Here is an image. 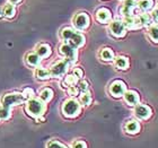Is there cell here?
Masks as SVG:
<instances>
[{
  "instance_id": "6da1fadb",
  "label": "cell",
  "mask_w": 158,
  "mask_h": 148,
  "mask_svg": "<svg viewBox=\"0 0 158 148\" xmlns=\"http://www.w3.org/2000/svg\"><path fill=\"white\" fill-rule=\"evenodd\" d=\"M60 35H61V39L64 41V43H68V44H70V45L76 48V49L84 46V44L86 42L84 34L80 33L79 31L73 28V27H64V28H62Z\"/></svg>"
},
{
  "instance_id": "7a4b0ae2",
  "label": "cell",
  "mask_w": 158,
  "mask_h": 148,
  "mask_svg": "<svg viewBox=\"0 0 158 148\" xmlns=\"http://www.w3.org/2000/svg\"><path fill=\"white\" fill-rule=\"evenodd\" d=\"M46 111V103H44L40 97H33L27 101L25 105V112L34 119L43 116Z\"/></svg>"
},
{
  "instance_id": "3957f363",
  "label": "cell",
  "mask_w": 158,
  "mask_h": 148,
  "mask_svg": "<svg viewBox=\"0 0 158 148\" xmlns=\"http://www.w3.org/2000/svg\"><path fill=\"white\" fill-rule=\"evenodd\" d=\"M61 112L64 118L75 119L81 113V105H80L79 101L71 97L63 102L62 106H61Z\"/></svg>"
},
{
  "instance_id": "277c9868",
  "label": "cell",
  "mask_w": 158,
  "mask_h": 148,
  "mask_svg": "<svg viewBox=\"0 0 158 148\" xmlns=\"http://www.w3.org/2000/svg\"><path fill=\"white\" fill-rule=\"evenodd\" d=\"M26 99H24L22 93H8L5 94L1 99V106L6 109H11L15 105H20L23 104Z\"/></svg>"
},
{
  "instance_id": "5b68a950",
  "label": "cell",
  "mask_w": 158,
  "mask_h": 148,
  "mask_svg": "<svg viewBox=\"0 0 158 148\" xmlns=\"http://www.w3.org/2000/svg\"><path fill=\"white\" fill-rule=\"evenodd\" d=\"M59 52L70 63V66L73 65L78 59V51H77V49L71 46L70 44H68V43H63V44H61L59 46Z\"/></svg>"
},
{
  "instance_id": "8992f818",
  "label": "cell",
  "mask_w": 158,
  "mask_h": 148,
  "mask_svg": "<svg viewBox=\"0 0 158 148\" xmlns=\"http://www.w3.org/2000/svg\"><path fill=\"white\" fill-rule=\"evenodd\" d=\"M69 66H70V63L68 62L66 59L59 60V61H56V62L49 69L50 75H51V77H53V78H61L62 76L66 75Z\"/></svg>"
},
{
  "instance_id": "52a82bcc",
  "label": "cell",
  "mask_w": 158,
  "mask_h": 148,
  "mask_svg": "<svg viewBox=\"0 0 158 148\" xmlns=\"http://www.w3.org/2000/svg\"><path fill=\"white\" fill-rule=\"evenodd\" d=\"M109 31L113 36L118 37V39L124 37L125 34H127V28H125L124 24H123L122 20H118V19L113 20V22L110 23Z\"/></svg>"
},
{
  "instance_id": "ba28073f",
  "label": "cell",
  "mask_w": 158,
  "mask_h": 148,
  "mask_svg": "<svg viewBox=\"0 0 158 148\" xmlns=\"http://www.w3.org/2000/svg\"><path fill=\"white\" fill-rule=\"evenodd\" d=\"M73 26L76 27L78 31H85L88 28L90 24V18L86 13H79L73 17Z\"/></svg>"
},
{
  "instance_id": "9c48e42d",
  "label": "cell",
  "mask_w": 158,
  "mask_h": 148,
  "mask_svg": "<svg viewBox=\"0 0 158 148\" xmlns=\"http://www.w3.org/2000/svg\"><path fill=\"white\" fill-rule=\"evenodd\" d=\"M110 94L115 97V99H120L122 96L124 95V93L127 92V85H125L124 82L122 80H114V82L110 85Z\"/></svg>"
},
{
  "instance_id": "30bf717a",
  "label": "cell",
  "mask_w": 158,
  "mask_h": 148,
  "mask_svg": "<svg viewBox=\"0 0 158 148\" xmlns=\"http://www.w3.org/2000/svg\"><path fill=\"white\" fill-rule=\"evenodd\" d=\"M133 113L135 118H138L139 120H148L152 115V110L147 104H138L135 106Z\"/></svg>"
},
{
  "instance_id": "8fae6325",
  "label": "cell",
  "mask_w": 158,
  "mask_h": 148,
  "mask_svg": "<svg viewBox=\"0 0 158 148\" xmlns=\"http://www.w3.org/2000/svg\"><path fill=\"white\" fill-rule=\"evenodd\" d=\"M137 3H138L137 0H123L120 7V14L123 16V18L133 16V10L137 7Z\"/></svg>"
},
{
  "instance_id": "7c38bea8",
  "label": "cell",
  "mask_w": 158,
  "mask_h": 148,
  "mask_svg": "<svg viewBox=\"0 0 158 148\" xmlns=\"http://www.w3.org/2000/svg\"><path fill=\"white\" fill-rule=\"evenodd\" d=\"M96 20L99 22L101 24H107L111 23V19H112V14H111V10L105 8V7H102L99 8L97 11H96Z\"/></svg>"
},
{
  "instance_id": "4fadbf2b",
  "label": "cell",
  "mask_w": 158,
  "mask_h": 148,
  "mask_svg": "<svg viewBox=\"0 0 158 148\" xmlns=\"http://www.w3.org/2000/svg\"><path fill=\"white\" fill-rule=\"evenodd\" d=\"M124 102L128 104L129 106H135L138 105L140 102V96L135 91H127L123 95Z\"/></svg>"
},
{
  "instance_id": "5bb4252c",
  "label": "cell",
  "mask_w": 158,
  "mask_h": 148,
  "mask_svg": "<svg viewBox=\"0 0 158 148\" xmlns=\"http://www.w3.org/2000/svg\"><path fill=\"white\" fill-rule=\"evenodd\" d=\"M140 123L137 120H129L124 125V131L128 135H137L140 131Z\"/></svg>"
},
{
  "instance_id": "9a60e30c",
  "label": "cell",
  "mask_w": 158,
  "mask_h": 148,
  "mask_svg": "<svg viewBox=\"0 0 158 148\" xmlns=\"http://www.w3.org/2000/svg\"><path fill=\"white\" fill-rule=\"evenodd\" d=\"M122 22L124 24L125 28H128V30H137V28H140V27H141L138 16L125 17V18H123Z\"/></svg>"
},
{
  "instance_id": "2e32d148",
  "label": "cell",
  "mask_w": 158,
  "mask_h": 148,
  "mask_svg": "<svg viewBox=\"0 0 158 148\" xmlns=\"http://www.w3.org/2000/svg\"><path fill=\"white\" fill-rule=\"evenodd\" d=\"M35 53L41 59H46V58H49L52 54V50H51V46L49 44L42 43V44H39L36 46V52Z\"/></svg>"
},
{
  "instance_id": "e0dca14e",
  "label": "cell",
  "mask_w": 158,
  "mask_h": 148,
  "mask_svg": "<svg viewBox=\"0 0 158 148\" xmlns=\"http://www.w3.org/2000/svg\"><path fill=\"white\" fill-rule=\"evenodd\" d=\"M25 61L30 67L37 68V67H40V63H41V58L35 52H30L25 56Z\"/></svg>"
},
{
  "instance_id": "ac0fdd59",
  "label": "cell",
  "mask_w": 158,
  "mask_h": 148,
  "mask_svg": "<svg viewBox=\"0 0 158 148\" xmlns=\"http://www.w3.org/2000/svg\"><path fill=\"white\" fill-rule=\"evenodd\" d=\"M114 66L118 70H127L130 66L129 59L124 56H118L114 59Z\"/></svg>"
},
{
  "instance_id": "d6986e66",
  "label": "cell",
  "mask_w": 158,
  "mask_h": 148,
  "mask_svg": "<svg viewBox=\"0 0 158 148\" xmlns=\"http://www.w3.org/2000/svg\"><path fill=\"white\" fill-rule=\"evenodd\" d=\"M1 10H2L3 17H6V18H13V17L15 16V14H16V8H15V5H14V3H11V2L6 3Z\"/></svg>"
},
{
  "instance_id": "ffe728a7",
  "label": "cell",
  "mask_w": 158,
  "mask_h": 148,
  "mask_svg": "<svg viewBox=\"0 0 158 148\" xmlns=\"http://www.w3.org/2000/svg\"><path fill=\"white\" fill-rule=\"evenodd\" d=\"M99 57H101V59H102L103 61L110 62V61H113V60H114V52H113L112 49H110V48H104V49L101 50Z\"/></svg>"
},
{
  "instance_id": "44dd1931",
  "label": "cell",
  "mask_w": 158,
  "mask_h": 148,
  "mask_svg": "<svg viewBox=\"0 0 158 148\" xmlns=\"http://www.w3.org/2000/svg\"><path fill=\"white\" fill-rule=\"evenodd\" d=\"M35 76L39 80H48V79L51 78L50 70L46 69V68H43V67H37L36 70H35Z\"/></svg>"
},
{
  "instance_id": "7402d4cb",
  "label": "cell",
  "mask_w": 158,
  "mask_h": 148,
  "mask_svg": "<svg viewBox=\"0 0 158 148\" xmlns=\"http://www.w3.org/2000/svg\"><path fill=\"white\" fill-rule=\"evenodd\" d=\"M39 97L42 99L44 103H49L53 97V91L49 87H45V88H43L41 92H40V95Z\"/></svg>"
},
{
  "instance_id": "603a6c76",
  "label": "cell",
  "mask_w": 158,
  "mask_h": 148,
  "mask_svg": "<svg viewBox=\"0 0 158 148\" xmlns=\"http://www.w3.org/2000/svg\"><path fill=\"white\" fill-rule=\"evenodd\" d=\"M77 82H78V78H77L76 76L67 75L66 77H64V80L61 82V86L64 87V88H68L70 86H76Z\"/></svg>"
},
{
  "instance_id": "cb8c5ba5",
  "label": "cell",
  "mask_w": 158,
  "mask_h": 148,
  "mask_svg": "<svg viewBox=\"0 0 158 148\" xmlns=\"http://www.w3.org/2000/svg\"><path fill=\"white\" fill-rule=\"evenodd\" d=\"M137 6L140 8V10L147 13V11L152 9V7H154V0H139Z\"/></svg>"
},
{
  "instance_id": "d4e9b609",
  "label": "cell",
  "mask_w": 158,
  "mask_h": 148,
  "mask_svg": "<svg viewBox=\"0 0 158 148\" xmlns=\"http://www.w3.org/2000/svg\"><path fill=\"white\" fill-rule=\"evenodd\" d=\"M92 94L88 92L81 93L80 96H79V103L81 106H88L90 103H92Z\"/></svg>"
},
{
  "instance_id": "484cf974",
  "label": "cell",
  "mask_w": 158,
  "mask_h": 148,
  "mask_svg": "<svg viewBox=\"0 0 158 148\" xmlns=\"http://www.w3.org/2000/svg\"><path fill=\"white\" fill-rule=\"evenodd\" d=\"M138 18H139V22H140L141 27L142 26H150L152 23V17H150V15L147 13H143V14H141V15H139Z\"/></svg>"
},
{
  "instance_id": "4316f807",
  "label": "cell",
  "mask_w": 158,
  "mask_h": 148,
  "mask_svg": "<svg viewBox=\"0 0 158 148\" xmlns=\"http://www.w3.org/2000/svg\"><path fill=\"white\" fill-rule=\"evenodd\" d=\"M148 36L154 43H158V25H152V26H149Z\"/></svg>"
},
{
  "instance_id": "83f0119b",
  "label": "cell",
  "mask_w": 158,
  "mask_h": 148,
  "mask_svg": "<svg viewBox=\"0 0 158 148\" xmlns=\"http://www.w3.org/2000/svg\"><path fill=\"white\" fill-rule=\"evenodd\" d=\"M76 86L80 93H85V92H88L89 91V85L86 80H80V82H77Z\"/></svg>"
},
{
  "instance_id": "f1b7e54d",
  "label": "cell",
  "mask_w": 158,
  "mask_h": 148,
  "mask_svg": "<svg viewBox=\"0 0 158 148\" xmlns=\"http://www.w3.org/2000/svg\"><path fill=\"white\" fill-rule=\"evenodd\" d=\"M46 148H68V147L64 146L63 144H61L60 142H58V140L52 139V140H50V142L46 144Z\"/></svg>"
},
{
  "instance_id": "f546056e",
  "label": "cell",
  "mask_w": 158,
  "mask_h": 148,
  "mask_svg": "<svg viewBox=\"0 0 158 148\" xmlns=\"http://www.w3.org/2000/svg\"><path fill=\"white\" fill-rule=\"evenodd\" d=\"M10 118V110L6 108H0V120H8Z\"/></svg>"
},
{
  "instance_id": "4dcf8cb0",
  "label": "cell",
  "mask_w": 158,
  "mask_h": 148,
  "mask_svg": "<svg viewBox=\"0 0 158 148\" xmlns=\"http://www.w3.org/2000/svg\"><path fill=\"white\" fill-rule=\"evenodd\" d=\"M22 94H23L24 99H26V101H28V99L34 97V91L32 88H30V87H27V88L24 89V92L22 93Z\"/></svg>"
},
{
  "instance_id": "1f68e13d",
  "label": "cell",
  "mask_w": 158,
  "mask_h": 148,
  "mask_svg": "<svg viewBox=\"0 0 158 148\" xmlns=\"http://www.w3.org/2000/svg\"><path fill=\"white\" fill-rule=\"evenodd\" d=\"M67 93H68V95L71 96V97H76L79 94V91H78V88H77V86H70V87L67 88Z\"/></svg>"
},
{
  "instance_id": "d6a6232c",
  "label": "cell",
  "mask_w": 158,
  "mask_h": 148,
  "mask_svg": "<svg viewBox=\"0 0 158 148\" xmlns=\"http://www.w3.org/2000/svg\"><path fill=\"white\" fill-rule=\"evenodd\" d=\"M71 148H87V144L84 140H75L71 144Z\"/></svg>"
},
{
  "instance_id": "836d02e7",
  "label": "cell",
  "mask_w": 158,
  "mask_h": 148,
  "mask_svg": "<svg viewBox=\"0 0 158 148\" xmlns=\"http://www.w3.org/2000/svg\"><path fill=\"white\" fill-rule=\"evenodd\" d=\"M73 75L76 76L78 79H80V78H82V76H84V71H82L81 68H78V67H77V68H75V69H73Z\"/></svg>"
},
{
  "instance_id": "e575fe53",
  "label": "cell",
  "mask_w": 158,
  "mask_h": 148,
  "mask_svg": "<svg viewBox=\"0 0 158 148\" xmlns=\"http://www.w3.org/2000/svg\"><path fill=\"white\" fill-rule=\"evenodd\" d=\"M150 17H152V20L154 22V23H158V10L157 9L152 10Z\"/></svg>"
},
{
  "instance_id": "d590c367",
  "label": "cell",
  "mask_w": 158,
  "mask_h": 148,
  "mask_svg": "<svg viewBox=\"0 0 158 148\" xmlns=\"http://www.w3.org/2000/svg\"><path fill=\"white\" fill-rule=\"evenodd\" d=\"M11 1V3H18L20 2V0H10Z\"/></svg>"
},
{
  "instance_id": "8d00e7d4",
  "label": "cell",
  "mask_w": 158,
  "mask_h": 148,
  "mask_svg": "<svg viewBox=\"0 0 158 148\" xmlns=\"http://www.w3.org/2000/svg\"><path fill=\"white\" fill-rule=\"evenodd\" d=\"M3 17V14H2V10L0 9V19H1V18H2Z\"/></svg>"
},
{
  "instance_id": "74e56055",
  "label": "cell",
  "mask_w": 158,
  "mask_h": 148,
  "mask_svg": "<svg viewBox=\"0 0 158 148\" xmlns=\"http://www.w3.org/2000/svg\"><path fill=\"white\" fill-rule=\"evenodd\" d=\"M156 9H157V10H158V6H157V8H156Z\"/></svg>"
}]
</instances>
